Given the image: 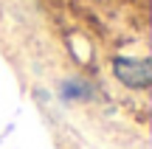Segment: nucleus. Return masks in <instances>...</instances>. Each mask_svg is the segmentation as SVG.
Returning a JSON list of instances; mask_svg holds the SVG:
<instances>
[{"mask_svg":"<svg viewBox=\"0 0 152 149\" xmlns=\"http://www.w3.org/2000/svg\"><path fill=\"white\" fill-rule=\"evenodd\" d=\"M113 73L124 87L132 90H147L152 84V65L149 59H132V56H115Z\"/></svg>","mask_w":152,"mask_h":149,"instance_id":"1","label":"nucleus"},{"mask_svg":"<svg viewBox=\"0 0 152 149\" xmlns=\"http://www.w3.org/2000/svg\"><path fill=\"white\" fill-rule=\"evenodd\" d=\"M62 96H65V99H85L87 87L82 82H65V84H62Z\"/></svg>","mask_w":152,"mask_h":149,"instance_id":"2","label":"nucleus"}]
</instances>
